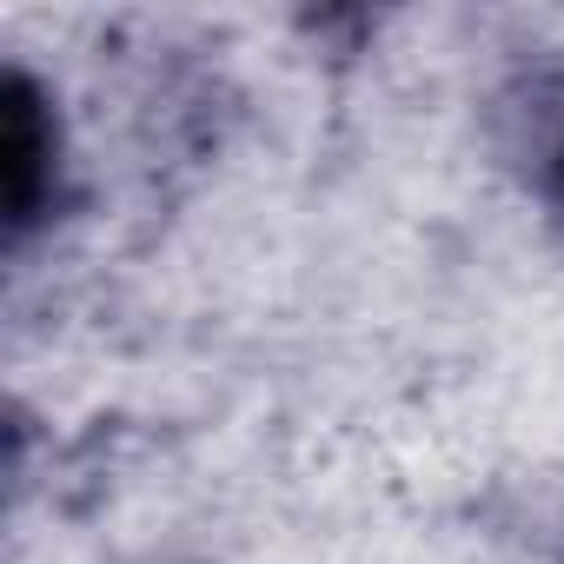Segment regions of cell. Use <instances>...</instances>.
Masks as SVG:
<instances>
[{"instance_id": "obj_1", "label": "cell", "mask_w": 564, "mask_h": 564, "mask_svg": "<svg viewBox=\"0 0 564 564\" xmlns=\"http://www.w3.org/2000/svg\"><path fill=\"white\" fill-rule=\"evenodd\" d=\"M54 193V120L47 100L14 74L8 80V226L28 232Z\"/></svg>"}, {"instance_id": "obj_2", "label": "cell", "mask_w": 564, "mask_h": 564, "mask_svg": "<svg viewBox=\"0 0 564 564\" xmlns=\"http://www.w3.org/2000/svg\"><path fill=\"white\" fill-rule=\"evenodd\" d=\"M557 186H564V160H557Z\"/></svg>"}]
</instances>
